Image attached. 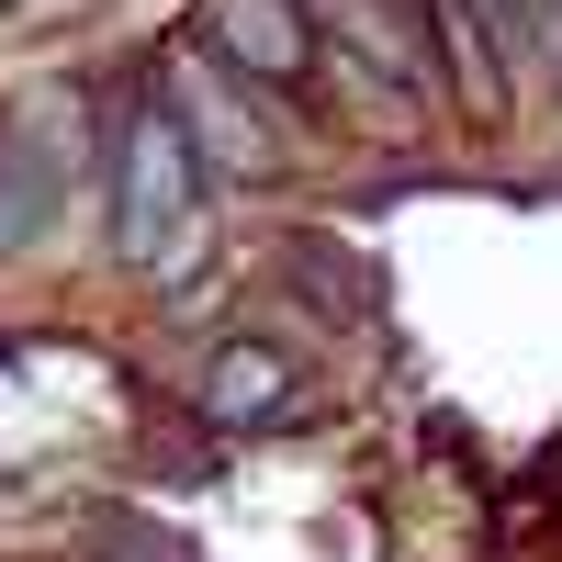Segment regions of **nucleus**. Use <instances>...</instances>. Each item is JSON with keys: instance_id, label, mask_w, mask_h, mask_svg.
<instances>
[{"instance_id": "39448f33", "label": "nucleus", "mask_w": 562, "mask_h": 562, "mask_svg": "<svg viewBox=\"0 0 562 562\" xmlns=\"http://www.w3.org/2000/svg\"><path fill=\"white\" fill-rule=\"evenodd\" d=\"M203 416L214 428H281L293 416V360L281 349H225L203 371Z\"/></svg>"}, {"instance_id": "7ed1b4c3", "label": "nucleus", "mask_w": 562, "mask_h": 562, "mask_svg": "<svg viewBox=\"0 0 562 562\" xmlns=\"http://www.w3.org/2000/svg\"><path fill=\"white\" fill-rule=\"evenodd\" d=\"M192 23H203V57H225L248 90H293L315 68V45H326L304 0H203Z\"/></svg>"}, {"instance_id": "f257e3e1", "label": "nucleus", "mask_w": 562, "mask_h": 562, "mask_svg": "<svg viewBox=\"0 0 562 562\" xmlns=\"http://www.w3.org/2000/svg\"><path fill=\"white\" fill-rule=\"evenodd\" d=\"M203 192V147L192 124H180L169 102H147L124 124V158H113V248L124 259H180V237H192V203Z\"/></svg>"}, {"instance_id": "f03ea898", "label": "nucleus", "mask_w": 562, "mask_h": 562, "mask_svg": "<svg viewBox=\"0 0 562 562\" xmlns=\"http://www.w3.org/2000/svg\"><path fill=\"white\" fill-rule=\"evenodd\" d=\"M304 12H315V34L338 45V68L371 90V102H428V113L461 102L428 12H405V0H304Z\"/></svg>"}, {"instance_id": "423d86ee", "label": "nucleus", "mask_w": 562, "mask_h": 562, "mask_svg": "<svg viewBox=\"0 0 562 562\" xmlns=\"http://www.w3.org/2000/svg\"><path fill=\"white\" fill-rule=\"evenodd\" d=\"M495 12V34H506V68H540V79H562V0H484Z\"/></svg>"}, {"instance_id": "20e7f679", "label": "nucleus", "mask_w": 562, "mask_h": 562, "mask_svg": "<svg viewBox=\"0 0 562 562\" xmlns=\"http://www.w3.org/2000/svg\"><path fill=\"white\" fill-rule=\"evenodd\" d=\"M169 113L192 124V147L214 158V169H270V135H259V102H248V79L225 68V57H180L169 68Z\"/></svg>"}]
</instances>
